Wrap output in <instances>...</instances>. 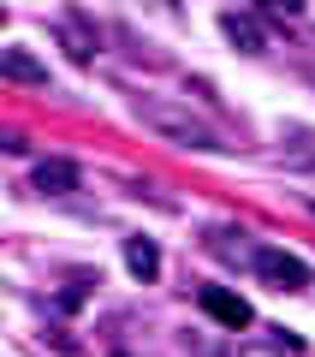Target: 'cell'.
I'll return each instance as SVG.
<instances>
[{
    "label": "cell",
    "mask_w": 315,
    "mask_h": 357,
    "mask_svg": "<svg viewBox=\"0 0 315 357\" xmlns=\"http://www.w3.org/2000/svg\"><path fill=\"white\" fill-rule=\"evenodd\" d=\"M137 119L149 131H161L167 143H178V149H202V155H220V149H226L220 131L208 126V119L190 114L185 102H167V96H137Z\"/></svg>",
    "instance_id": "obj_1"
},
{
    "label": "cell",
    "mask_w": 315,
    "mask_h": 357,
    "mask_svg": "<svg viewBox=\"0 0 315 357\" xmlns=\"http://www.w3.org/2000/svg\"><path fill=\"white\" fill-rule=\"evenodd\" d=\"M250 268L262 274L268 286H279V292H303V286L315 280L303 256H291V250H274V244H256V250H250Z\"/></svg>",
    "instance_id": "obj_2"
},
{
    "label": "cell",
    "mask_w": 315,
    "mask_h": 357,
    "mask_svg": "<svg viewBox=\"0 0 315 357\" xmlns=\"http://www.w3.org/2000/svg\"><path fill=\"white\" fill-rule=\"evenodd\" d=\"M197 304L202 310H208V316H215L220 321V328H232V333H238V328H250V304H244V298L238 292H226V286H202V298H197Z\"/></svg>",
    "instance_id": "obj_3"
},
{
    "label": "cell",
    "mask_w": 315,
    "mask_h": 357,
    "mask_svg": "<svg viewBox=\"0 0 315 357\" xmlns=\"http://www.w3.org/2000/svg\"><path fill=\"white\" fill-rule=\"evenodd\" d=\"M220 30H226V42L238 54H268V30H262L256 13H238V6H232V13H220Z\"/></svg>",
    "instance_id": "obj_4"
},
{
    "label": "cell",
    "mask_w": 315,
    "mask_h": 357,
    "mask_svg": "<svg viewBox=\"0 0 315 357\" xmlns=\"http://www.w3.org/2000/svg\"><path fill=\"white\" fill-rule=\"evenodd\" d=\"M60 42H66L72 60H95V54H101V30L89 24L84 13H66V18H60Z\"/></svg>",
    "instance_id": "obj_5"
},
{
    "label": "cell",
    "mask_w": 315,
    "mask_h": 357,
    "mask_svg": "<svg viewBox=\"0 0 315 357\" xmlns=\"http://www.w3.org/2000/svg\"><path fill=\"white\" fill-rule=\"evenodd\" d=\"M0 77L30 84V89H48V66H42L30 48H0Z\"/></svg>",
    "instance_id": "obj_6"
},
{
    "label": "cell",
    "mask_w": 315,
    "mask_h": 357,
    "mask_svg": "<svg viewBox=\"0 0 315 357\" xmlns=\"http://www.w3.org/2000/svg\"><path fill=\"white\" fill-rule=\"evenodd\" d=\"M30 185H36L42 197H66V191H77V167L72 161H36V173H30Z\"/></svg>",
    "instance_id": "obj_7"
},
{
    "label": "cell",
    "mask_w": 315,
    "mask_h": 357,
    "mask_svg": "<svg viewBox=\"0 0 315 357\" xmlns=\"http://www.w3.org/2000/svg\"><path fill=\"white\" fill-rule=\"evenodd\" d=\"M125 268L131 274H137V280H155V274H161V250H155V238H125Z\"/></svg>",
    "instance_id": "obj_8"
},
{
    "label": "cell",
    "mask_w": 315,
    "mask_h": 357,
    "mask_svg": "<svg viewBox=\"0 0 315 357\" xmlns=\"http://www.w3.org/2000/svg\"><path fill=\"white\" fill-rule=\"evenodd\" d=\"M279 161L315 167V131H303V126H286V131H279Z\"/></svg>",
    "instance_id": "obj_9"
},
{
    "label": "cell",
    "mask_w": 315,
    "mask_h": 357,
    "mask_svg": "<svg viewBox=\"0 0 315 357\" xmlns=\"http://www.w3.org/2000/svg\"><path fill=\"white\" fill-rule=\"evenodd\" d=\"M0 149H6V155H18V149H24V137H18V131H0Z\"/></svg>",
    "instance_id": "obj_10"
},
{
    "label": "cell",
    "mask_w": 315,
    "mask_h": 357,
    "mask_svg": "<svg viewBox=\"0 0 315 357\" xmlns=\"http://www.w3.org/2000/svg\"><path fill=\"white\" fill-rule=\"evenodd\" d=\"M0 24H6V13H0Z\"/></svg>",
    "instance_id": "obj_11"
},
{
    "label": "cell",
    "mask_w": 315,
    "mask_h": 357,
    "mask_svg": "<svg viewBox=\"0 0 315 357\" xmlns=\"http://www.w3.org/2000/svg\"><path fill=\"white\" fill-rule=\"evenodd\" d=\"M114 357H125V351H114Z\"/></svg>",
    "instance_id": "obj_12"
}]
</instances>
